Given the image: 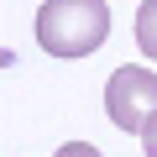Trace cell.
<instances>
[{"instance_id": "1", "label": "cell", "mask_w": 157, "mask_h": 157, "mask_svg": "<svg viewBox=\"0 0 157 157\" xmlns=\"http://www.w3.org/2000/svg\"><path fill=\"white\" fill-rule=\"evenodd\" d=\"M105 37H110L105 0H42V11H37V42L52 58H84Z\"/></svg>"}, {"instance_id": "3", "label": "cell", "mask_w": 157, "mask_h": 157, "mask_svg": "<svg viewBox=\"0 0 157 157\" xmlns=\"http://www.w3.org/2000/svg\"><path fill=\"white\" fill-rule=\"evenodd\" d=\"M136 47L157 63V0H141L136 6Z\"/></svg>"}, {"instance_id": "2", "label": "cell", "mask_w": 157, "mask_h": 157, "mask_svg": "<svg viewBox=\"0 0 157 157\" xmlns=\"http://www.w3.org/2000/svg\"><path fill=\"white\" fill-rule=\"evenodd\" d=\"M105 110L121 131H141V121L157 110V73L141 63H121L105 84Z\"/></svg>"}, {"instance_id": "4", "label": "cell", "mask_w": 157, "mask_h": 157, "mask_svg": "<svg viewBox=\"0 0 157 157\" xmlns=\"http://www.w3.org/2000/svg\"><path fill=\"white\" fill-rule=\"evenodd\" d=\"M136 136H141V147H147V157H157V110H152V115L141 121V131H136Z\"/></svg>"}, {"instance_id": "5", "label": "cell", "mask_w": 157, "mask_h": 157, "mask_svg": "<svg viewBox=\"0 0 157 157\" xmlns=\"http://www.w3.org/2000/svg\"><path fill=\"white\" fill-rule=\"evenodd\" d=\"M58 157H100V152H94L89 141H63V147H58Z\"/></svg>"}]
</instances>
